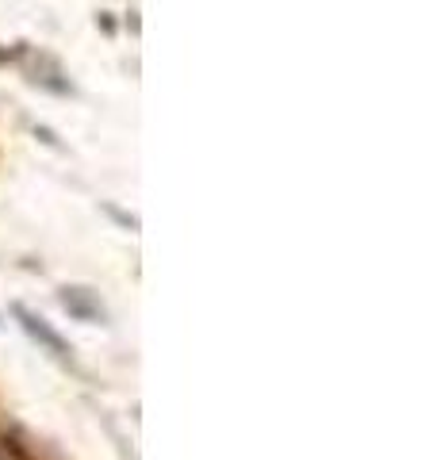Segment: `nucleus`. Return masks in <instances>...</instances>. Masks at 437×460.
<instances>
[{"label":"nucleus","mask_w":437,"mask_h":460,"mask_svg":"<svg viewBox=\"0 0 437 460\" xmlns=\"http://www.w3.org/2000/svg\"><path fill=\"white\" fill-rule=\"evenodd\" d=\"M16 314H20V319H23V326H27V330H31V334H35V338H39L42 345H50V349H54V353H66V345H62V338H58V334H54V330H50L47 323H42V319H35V314H31V311H27V307H16Z\"/></svg>","instance_id":"3"},{"label":"nucleus","mask_w":437,"mask_h":460,"mask_svg":"<svg viewBox=\"0 0 437 460\" xmlns=\"http://www.w3.org/2000/svg\"><path fill=\"white\" fill-rule=\"evenodd\" d=\"M62 304H66V311L77 314V319H100V314H104V311L93 304V296L85 292V288H66V292H62Z\"/></svg>","instance_id":"2"},{"label":"nucleus","mask_w":437,"mask_h":460,"mask_svg":"<svg viewBox=\"0 0 437 460\" xmlns=\"http://www.w3.org/2000/svg\"><path fill=\"white\" fill-rule=\"evenodd\" d=\"M42 66H47V69H35V74H31V81H35V84H42V89L58 93V96H73V84L66 81L62 66H58L54 58H42Z\"/></svg>","instance_id":"1"}]
</instances>
